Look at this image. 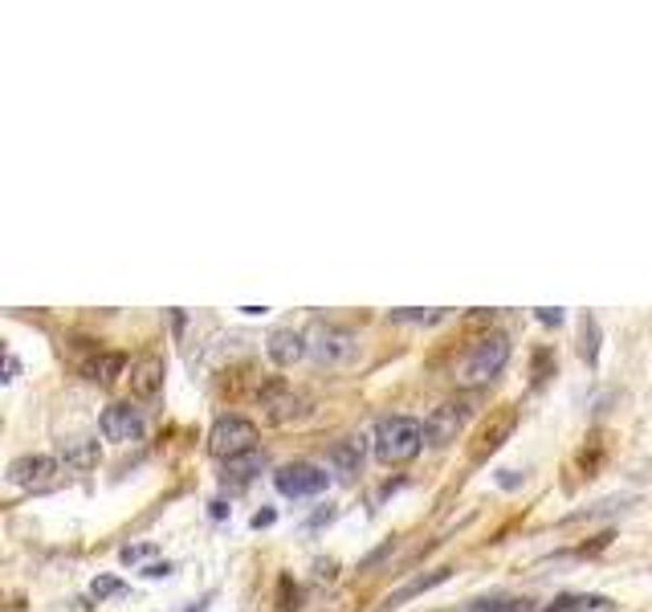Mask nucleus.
<instances>
[{
  "label": "nucleus",
  "instance_id": "obj_14",
  "mask_svg": "<svg viewBox=\"0 0 652 612\" xmlns=\"http://www.w3.org/2000/svg\"><path fill=\"white\" fill-rule=\"evenodd\" d=\"M327 461H331V470H335L338 477L359 474V466H363V437H347V442L331 445Z\"/></svg>",
  "mask_w": 652,
  "mask_h": 612
},
{
  "label": "nucleus",
  "instance_id": "obj_21",
  "mask_svg": "<svg viewBox=\"0 0 652 612\" xmlns=\"http://www.w3.org/2000/svg\"><path fill=\"white\" fill-rule=\"evenodd\" d=\"M278 596H282V604H278V609H282V612H298V588H294V579H290V576L278 579Z\"/></svg>",
  "mask_w": 652,
  "mask_h": 612
},
{
  "label": "nucleus",
  "instance_id": "obj_2",
  "mask_svg": "<svg viewBox=\"0 0 652 612\" xmlns=\"http://www.w3.org/2000/svg\"><path fill=\"white\" fill-rule=\"evenodd\" d=\"M424 445V425L412 421V417H387L375 425V454L387 466H400V461H412Z\"/></svg>",
  "mask_w": 652,
  "mask_h": 612
},
{
  "label": "nucleus",
  "instance_id": "obj_19",
  "mask_svg": "<svg viewBox=\"0 0 652 612\" xmlns=\"http://www.w3.org/2000/svg\"><path fill=\"white\" fill-rule=\"evenodd\" d=\"M473 612H530V600H519V596H494V600H473Z\"/></svg>",
  "mask_w": 652,
  "mask_h": 612
},
{
  "label": "nucleus",
  "instance_id": "obj_6",
  "mask_svg": "<svg viewBox=\"0 0 652 612\" xmlns=\"http://www.w3.org/2000/svg\"><path fill=\"white\" fill-rule=\"evenodd\" d=\"M469 417H473V405H469L465 396H461V400H445V405H436L433 412H429V421H424V442L436 445V449L457 442V433L465 429Z\"/></svg>",
  "mask_w": 652,
  "mask_h": 612
},
{
  "label": "nucleus",
  "instance_id": "obj_22",
  "mask_svg": "<svg viewBox=\"0 0 652 612\" xmlns=\"http://www.w3.org/2000/svg\"><path fill=\"white\" fill-rule=\"evenodd\" d=\"M538 323L559 327V323H563V310H559V306H538Z\"/></svg>",
  "mask_w": 652,
  "mask_h": 612
},
{
  "label": "nucleus",
  "instance_id": "obj_28",
  "mask_svg": "<svg viewBox=\"0 0 652 612\" xmlns=\"http://www.w3.org/2000/svg\"><path fill=\"white\" fill-rule=\"evenodd\" d=\"M168 572H171L168 563H151V568H148V572H143V576H151V579H159V576H168Z\"/></svg>",
  "mask_w": 652,
  "mask_h": 612
},
{
  "label": "nucleus",
  "instance_id": "obj_27",
  "mask_svg": "<svg viewBox=\"0 0 652 612\" xmlns=\"http://www.w3.org/2000/svg\"><path fill=\"white\" fill-rule=\"evenodd\" d=\"M269 523H273V510H257V514H253V527L257 531L269 527Z\"/></svg>",
  "mask_w": 652,
  "mask_h": 612
},
{
  "label": "nucleus",
  "instance_id": "obj_26",
  "mask_svg": "<svg viewBox=\"0 0 652 612\" xmlns=\"http://www.w3.org/2000/svg\"><path fill=\"white\" fill-rule=\"evenodd\" d=\"M148 556V547H123V563H135Z\"/></svg>",
  "mask_w": 652,
  "mask_h": 612
},
{
  "label": "nucleus",
  "instance_id": "obj_4",
  "mask_svg": "<svg viewBox=\"0 0 652 612\" xmlns=\"http://www.w3.org/2000/svg\"><path fill=\"white\" fill-rule=\"evenodd\" d=\"M257 425L253 421H245V417H236V412H229V417H220L217 425L208 429V454L220 461L236 458V454H250V449H257Z\"/></svg>",
  "mask_w": 652,
  "mask_h": 612
},
{
  "label": "nucleus",
  "instance_id": "obj_15",
  "mask_svg": "<svg viewBox=\"0 0 652 612\" xmlns=\"http://www.w3.org/2000/svg\"><path fill=\"white\" fill-rule=\"evenodd\" d=\"M123 368H127V359L118 356V352H94V356L82 364V375L94 380V384H111V380L123 375Z\"/></svg>",
  "mask_w": 652,
  "mask_h": 612
},
{
  "label": "nucleus",
  "instance_id": "obj_23",
  "mask_svg": "<svg viewBox=\"0 0 652 612\" xmlns=\"http://www.w3.org/2000/svg\"><path fill=\"white\" fill-rule=\"evenodd\" d=\"M551 364H554L551 352H538V356H535V384H542V380H547V368H551Z\"/></svg>",
  "mask_w": 652,
  "mask_h": 612
},
{
  "label": "nucleus",
  "instance_id": "obj_8",
  "mask_svg": "<svg viewBox=\"0 0 652 612\" xmlns=\"http://www.w3.org/2000/svg\"><path fill=\"white\" fill-rule=\"evenodd\" d=\"M514 429H519V408H502V412H494L485 429L477 433V445H473V461H485L489 454H498L510 437H514Z\"/></svg>",
  "mask_w": 652,
  "mask_h": 612
},
{
  "label": "nucleus",
  "instance_id": "obj_3",
  "mask_svg": "<svg viewBox=\"0 0 652 612\" xmlns=\"http://www.w3.org/2000/svg\"><path fill=\"white\" fill-rule=\"evenodd\" d=\"M257 405H261V417L269 425H294L310 412V396L285 380H266L257 388Z\"/></svg>",
  "mask_w": 652,
  "mask_h": 612
},
{
  "label": "nucleus",
  "instance_id": "obj_18",
  "mask_svg": "<svg viewBox=\"0 0 652 612\" xmlns=\"http://www.w3.org/2000/svg\"><path fill=\"white\" fill-rule=\"evenodd\" d=\"M579 356L587 359V368H596V359H600V323L584 315V323H579Z\"/></svg>",
  "mask_w": 652,
  "mask_h": 612
},
{
  "label": "nucleus",
  "instance_id": "obj_10",
  "mask_svg": "<svg viewBox=\"0 0 652 612\" xmlns=\"http://www.w3.org/2000/svg\"><path fill=\"white\" fill-rule=\"evenodd\" d=\"M57 474V458H46V454H25V458L9 461V486H46L50 477Z\"/></svg>",
  "mask_w": 652,
  "mask_h": 612
},
{
  "label": "nucleus",
  "instance_id": "obj_11",
  "mask_svg": "<svg viewBox=\"0 0 652 612\" xmlns=\"http://www.w3.org/2000/svg\"><path fill=\"white\" fill-rule=\"evenodd\" d=\"M266 352L278 368H294L302 356H310V343H306V335L294 331V327H278V331L266 340Z\"/></svg>",
  "mask_w": 652,
  "mask_h": 612
},
{
  "label": "nucleus",
  "instance_id": "obj_9",
  "mask_svg": "<svg viewBox=\"0 0 652 612\" xmlns=\"http://www.w3.org/2000/svg\"><path fill=\"white\" fill-rule=\"evenodd\" d=\"M102 437L106 442H139L143 437V408L135 405H111L102 412Z\"/></svg>",
  "mask_w": 652,
  "mask_h": 612
},
{
  "label": "nucleus",
  "instance_id": "obj_17",
  "mask_svg": "<svg viewBox=\"0 0 652 612\" xmlns=\"http://www.w3.org/2000/svg\"><path fill=\"white\" fill-rule=\"evenodd\" d=\"M445 579H449V568H436V572H429V576H417L412 584H404L400 592L387 596V604L396 609V604H404V600H412V596H424L429 588H436V584H445Z\"/></svg>",
  "mask_w": 652,
  "mask_h": 612
},
{
  "label": "nucleus",
  "instance_id": "obj_24",
  "mask_svg": "<svg viewBox=\"0 0 652 612\" xmlns=\"http://www.w3.org/2000/svg\"><path fill=\"white\" fill-rule=\"evenodd\" d=\"M115 592H123V584H118V579H111V576L94 579V596H99V600H102V596H115Z\"/></svg>",
  "mask_w": 652,
  "mask_h": 612
},
{
  "label": "nucleus",
  "instance_id": "obj_13",
  "mask_svg": "<svg viewBox=\"0 0 652 612\" xmlns=\"http://www.w3.org/2000/svg\"><path fill=\"white\" fill-rule=\"evenodd\" d=\"M266 470V454L261 449H250V454H236V458L225 461V482H233V486H250L253 477Z\"/></svg>",
  "mask_w": 652,
  "mask_h": 612
},
{
  "label": "nucleus",
  "instance_id": "obj_12",
  "mask_svg": "<svg viewBox=\"0 0 652 612\" xmlns=\"http://www.w3.org/2000/svg\"><path fill=\"white\" fill-rule=\"evenodd\" d=\"M131 392L139 400H155L164 392V359L159 356H139L131 364Z\"/></svg>",
  "mask_w": 652,
  "mask_h": 612
},
{
  "label": "nucleus",
  "instance_id": "obj_7",
  "mask_svg": "<svg viewBox=\"0 0 652 612\" xmlns=\"http://www.w3.org/2000/svg\"><path fill=\"white\" fill-rule=\"evenodd\" d=\"M327 470H318L310 461H294V466H282L273 474V486L285 494V498H315V494L327 490Z\"/></svg>",
  "mask_w": 652,
  "mask_h": 612
},
{
  "label": "nucleus",
  "instance_id": "obj_5",
  "mask_svg": "<svg viewBox=\"0 0 652 612\" xmlns=\"http://www.w3.org/2000/svg\"><path fill=\"white\" fill-rule=\"evenodd\" d=\"M306 343H310V356H315L318 364H327V368H338V364L355 359V352H359L355 331L335 327V323H315L310 335H306Z\"/></svg>",
  "mask_w": 652,
  "mask_h": 612
},
{
  "label": "nucleus",
  "instance_id": "obj_25",
  "mask_svg": "<svg viewBox=\"0 0 652 612\" xmlns=\"http://www.w3.org/2000/svg\"><path fill=\"white\" fill-rule=\"evenodd\" d=\"M17 372H21V364H17V356L9 352V356H4V384H9V380H17Z\"/></svg>",
  "mask_w": 652,
  "mask_h": 612
},
{
  "label": "nucleus",
  "instance_id": "obj_20",
  "mask_svg": "<svg viewBox=\"0 0 652 612\" xmlns=\"http://www.w3.org/2000/svg\"><path fill=\"white\" fill-rule=\"evenodd\" d=\"M436 319H445V310H392V323H436Z\"/></svg>",
  "mask_w": 652,
  "mask_h": 612
},
{
  "label": "nucleus",
  "instance_id": "obj_1",
  "mask_svg": "<svg viewBox=\"0 0 652 612\" xmlns=\"http://www.w3.org/2000/svg\"><path fill=\"white\" fill-rule=\"evenodd\" d=\"M506 359H510V340H506L502 331H489V335H482V340L465 352V359L457 364V384H465V388L489 384V380L506 368Z\"/></svg>",
  "mask_w": 652,
  "mask_h": 612
},
{
  "label": "nucleus",
  "instance_id": "obj_16",
  "mask_svg": "<svg viewBox=\"0 0 652 612\" xmlns=\"http://www.w3.org/2000/svg\"><path fill=\"white\" fill-rule=\"evenodd\" d=\"M102 458V449L94 437H74V442L62 445V461H66L69 470H94Z\"/></svg>",
  "mask_w": 652,
  "mask_h": 612
}]
</instances>
